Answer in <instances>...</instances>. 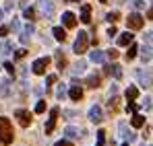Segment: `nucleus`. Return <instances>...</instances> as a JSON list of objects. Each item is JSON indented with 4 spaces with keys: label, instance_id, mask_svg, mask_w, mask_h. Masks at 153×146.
Masks as SVG:
<instances>
[{
    "label": "nucleus",
    "instance_id": "nucleus-47",
    "mask_svg": "<svg viewBox=\"0 0 153 146\" xmlns=\"http://www.w3.org/2000/svg\"><path fill=\"white\" fill-rule=\"evenodd\" d=\"M0 21H2V8H0Z\"/></svg>",
    "mask_w": 153,
    "mask_h": 146
},
{
    "label": "nucleus",
    "instance_id": "nucleus-44",
    "mask_svg": "<svg viewBox=\"0 0 153 146\" xmlns=\"http://www.w3.org/2000/svg\"><path fill=\"white\" fill-rule=\"evenodd\" d=\"M4 35H8V29L6 27H0V37H4Z\"/></svg>",
    "mask_w": 153,
    "mask_h": 146
},
{
    "label": "nucleus",
    "instance_id": "nucleus-20",
    "mask_svg": "<svg viewBox=\"0 0 153 146\" xmlns=\"http://www.w3.org/2000/svg\"><path fill=\"white\" fill-rule=\"evenodd\" d=\"M56 64H58V68L60 70H64L66 68V58H64V54H62V49H56Z\"/></svg>",
    "mask_w": 153,
    "mask_h": 146
},
{
    "label": "nucleus",
    "instance_id": "nucleus-8",
    "mask_svg": "<svg viewBox=\"0 0 153 146\" xmlns=\"http://www.w3.org/2000/svg\"><path fill=\"white\" fill-rule=\"evenodd\" d=\"M103 74H112L116 80L122 78V70H120V66H116V64H105V66H103Z\"/></svg>",
    "mask_w": 153,
    "mask_h": 146
},
{
    "label": "nucleus",
    "instance_id": "nucleus-11",
    "mask_svg": "<svg viewBox=\"0 0 153 146\" xmlns=\"http://www.w3.org/2000/svg\"><path fill=\"white\" fill-rule=\"evenodd\" d=\"M42 10L48 19H52L54 17V0H42Z\"/></svg>",
    "mask_w": 153,
    "mask_h": 146
},
{
    "label": "nucleus",
    "instance_id": "nucleus-28",
    "mask_svg": "<svg viewBox=\"0 0 153 146\" xmlns=\"http://www.w3.org/2000/svg\"><path fill=\"white\" fill-rule=\"evenodd\" d=\"M105 21L108 23H116V21H120V15L118 12H108L105 15Z\"/></svg>",
    "mask_w": 153,
    "mask_h": 146
},
{
    "label": "nucleus",
    "instance_id": "nucleus-50",
    "mask_svg": "<svg viewBox=\"0 0 153 146\" xmlns=\"http://www.w3.org/2000/svg\"><path fill=\"white\" fill-rule=\"evenodd\" d=\"M122 146H128V144H122Z\"/></svg>",
    "mask_w": 153,
    "mask_h": 146
},
{
    "label": "nucleus",
    "instance_id": "nucleus-12",
    "mask_svg": "<svg viewBox=\"0 0 153 146\" xmlns=\"http://www.w3.org/2000/svg\"><path fill=\"white\" fill-rule=\"evenodd\" d=\"M139 56H141V60L147 64V62H151V58H153V49L149 48V45H143V48H139Z\"/></svg>",
    "mask_w": 153,
    "mask_h": 146
},
{
    "label": "nucleus",
    "instance_id": "nucleus-26",
    "mask_svg": "<svg viewBox=\"0 0 153 146\" xmlns=\"http://www.w3.org/2000/svg\"><path fill=\"white\" fill-rule=\"evenodd\" d=\"M85 66H87V64H85L83 60H79V62L75 64V66H73V74H81L83 70H85Z\"/></svg>",
    "mask_w": 153,
    "mask_h": 146
},
{
    "label": "nucleus",
    "instance_id": "nucleus-15",
    "mask_svg": "<svg viewBox=\"0 0 153 146\" xmlns=\"http://www.w3.org/2000/svg\"><path fill=\"white\" fill-rule=\"evenodd\" d=\"M33 33H35V27H33L31 23L25 25V27H23V35H21V43H27V41H29V37H31Z\"/></svg>",
    "mask_w": 153,
    "mask_h": 146
},
{
    "label": "nucleus",
    "instance_id": "nucleus-4",
    "mask_svg": "<svg viewBox=\"0 0 153 146\" xmlns=\"http://www.w3.org/2000/svg\"><path fill=\"white\" fill-rule=\"evenodd\" d=\"M48 66H50V58H37L31 64V70H33V74H44Z\"/></svg>",
    "mask_w": 153,
    "mask_h": 146
},
{
    "label": "nucleus",
    "instance_id": "nucleus-38",
    "mask_svg": "<svg viewBox=\"0 0 153 146\" xmlns=\"http://www.w3.org/2000/svg\"><path fill=\"white\" fill-rule=\"evenodd\" d=\"M4 68H6V72H8V74H13V72H15V66H13L10 62H4Z\"/></svg>",
    "mask_w": 153,
    "mask_h": 146
},
{
    "label": "nucleus",
    "instance_id": "nucleus-41",
    "mask_svg": "<svg viewBox=\"0 0 153 146\" xmlns=\"http://www.w3.org/2000/svg\"><path fill=\"white\" fill-rule=\"evenodd\" d=\"M46 82H48V84H54V82H56V74H50V76L46 78Z\"/></svg>",
    "mask_w": 153,
    "mask_h": 146
},
{
    "label": "nucleus",
    "instance_id": "nucleus-23",
    "mask_svg": "<svg viewBox=\"0 0 153 146\" xmlns=\"http://www.w3.org/2000/svg\"><path fill=\"white\" fill-rule=\"evenodd\" d=\"M118 43H120V45H130V43H132V33H120Z\"/></svg>",
    "mask_w": 153,
    "mask_h": 146
},
{
    "label": "nucleus",
    "instance_id": "nucleus-33",
    "mask_svg": "<svg viewBox=\"0 0 153 146\" xmlns=\"http://www.w3.org/2000/svg\"><path fill=\"white\" fill-rule=\"evenodd\" d=\"M103 142H105V132L100 130V132H97V144L95 146H103Z\"/></svg>",
    "mask_w": 153,
    "mask_h": 146
},
{
    "label": "nucleus",
    "instance_id": "nucleus-10",
    "mask_svg": "<svg viewBox=\"0 0 153 146\" xmlns=\"http://www.w3.org/2000/svg\"><path fill=\"white\" fill-rule=\"evenodd\" d=\"M56 115H58V107H52L50 120L46 123V134H52V130H54V125H56Z\"/></svg>",
    "mask_w": 153,
    "mask_h": 146
},
{
    "label": "nucleus",
    "instance_id": "nucleus-51",
    "mask_svg": "<svg viewBox=\"0 0 153 146\" xmlns=\"http://www.w3.org/2000/svg\"><path fill=\"white\" fill-rule=\"evenodd\" d=\"M141 146H143V144H141Z\"/></svg>",
    "mask_w": 153,
    "mask_h": 146
},
{
    "label": "nucleus",
    "instance_id": "nucleus-40",
    "mask_svg": "<svg viewBox=\"0 0 153 146\" xmlns=\"http://www.w3.org/2000/svg\"><path fill=\"white\" fill-rule=\"evenodd\" d=\"M105 54H108V56H110L112 60H114V58L118 56V51H116V49H105Z\"/></svg>",
    "mask_w": 153,
    "mask_h": 146
},
{
    "label": "nucleus",
    "instance_id": "nucleus-30",
    "mask_svg": "<svg viewBox=\"0 0 153 146\" xmlns=\"http://www.w3.org/2000/svg\"><path fill=\"white\" fill-rule=\"evenodd\" d=\"M23 17H25V19H29V21H33V17H35V8H31V6H29V8H25V10H23Z\"/></svg>",
    "mask_w": 153,
    "mask_h": 146
},
{
    "label": "nucleus",
    "instance_id": "nucleus-3",
    "mask_svg": "<svg viewBox=\"0 0 153 146\" xmlns=\"http://www.w3.org/2000/svg\"><path fill=\"white\" fill-rule=\"evenodd\" d=\"M87 45H89V37H87L85 31H81V33L76 35V39H75L73 51H75V54H85V51H87Z\"/></svg>",
    "mask_w": 153,
    "mask_h": 146
},
{
    "label": "nucleus",
    "instance_id": "nucleus-27",
    "mask_svg": "<svg viewBox=\"0 0 153 146\" xmlns=\"http://www.w3.org/2000/svg\"><path fill=\"white\" fill-rule=\"evenodd\" d=\"M137 54H139V45H134V43H130V49L126 51V58H128V60H132V58H134Z\"/></svg>",
    "mask_w": 153,
    "mask_h": 146
},
{
    "label": "nucleus",
    "instance_id": "nucleus-46",
    "mask_svg": "<svg viewBox=\"0 0 153 146\" xmlns=\"http://www.w3.org/2000/svg\"><path fill=\"white\" fill-rule=\"evenodd\" d=\"M147 19H149V21H153V8L149 10V12H147Z\"/></svg>",
    "mask_w": 153,
    "mask_h": 146
},
{
    "label": "nucleus",
    "instance_id": "nucleus-43",
    "mask_svg": "<svg viewBox=\"0 0 153 146\" xmlns=\"http://www.w3.org/2000/svg\"><path fill=\"white\" fill-rule=\"evenodd\" d=\"M54 146H71V142H68V140H58Z\"/></svg>",
    "mask_w": 153,
    "mask_h": 146
},
{
    "label": "nucleus",
    "instance_id": "nucleus-39",
    "mask_svg": "<svg viewBox=\"0 0 153 146\" xmlns=\"http://www.w3.org/2000/svg\"><path fill=\"white\" fill-rule=\"evenodd\" d=\"M108 37H110V39L116 37V27H110V29H108Z\"/></svg>",
    "mask_w": 153,
    "mask_h": 146
},
{
    "label": "nucleus",
    "instance_id": "nucleus-2",
    "mask_svg": "<svg viewBox=\"0 0 153 146\" xmlns=\"http://www.w3.org/2000/svg\"><path fill=\"white\" fill-rule=\"evenodd\" d=\"M134 78L139 80V84H141L143 89H149L153 84V76L147 72L145 68H137V70H134Z\"/></svg>",
    "mask_w": 153,
    "mask_h": 146
},
{
    "label": "nucleus",
    "instance_id": "nucleus-16",
    "mask_svg": "<svg viewBox=\"0 0 153 146\" xmlns=\"http://www.w3.org/2000/svg\"><path fill=\"white\" fill-rule=\"evenodd\" d=\"M91 62H95V64H103V60H105V51L102 49H95V51H91Z\"/></svg>",
    "mask_w": 153,
    "mask_h": 146
},
{
    "label": "nucleus",
    "instance_id": "nucleus-45",
    "mask_svg": "<svg viewBox=\"0 0 153 146\" xmlns=\"http://www.w3.org/2000/svg\"><path fill=\"white\" fill-rule=\"evenodd\" d=\"M145 41H147V43H149V41H153V31H151V33H147V35H145Z\"/></svg>",
    "mask_w": 153,
    "mask_h": 146
},
{
    "label": "nucleus",
    "instance_id": "nucleus-49",
    "mask_svg": "<svg viewBox=\"0 0 153 146\" xmlns=\"http://www.w3.org/2000/svg\"><path fill=\"white\" fill-rule=\"evenodd\" d=\"M100 2H105V0H100Z\"/></svg>",
    "mask_w": 153,
    "mask_h": 146
},
{
    "label": "nucleus",
    "instance_id": "nucleus-37",
    "mask_svg": "<svg viewBox=\"0 0 153 146\" xmlns=\"http://www.w3.org/2000/svg\"><path fill=\"white\" fill-rule=\"evenodd\" d=\"M25 54H27V49H17V51H15V58H17V60H21Z\"/></svg>",
    "mask_w": 153,
    "mask_h": 146
},
{
    "label": "nucleus",
    "instance_id": "nucleus-1",
    "mask_svg": "<svg viewBox=\"0 0 153 146\" xmlns=\"http://www.w3.org/2000/svg\"><path fill=\"white\" fill-rule=\"evenodd\" d=\"M13 142V125L6 117H0V146Z\"/></svg>",
    "mask_w": 153,
    "mask_h": 146
},
{
    "label": "nucleus",
    "instance_id": "nucleus-48",
    "mask_svg": "<svg viewBox=\"0 0 153 146\" xmlns=\"http://www.w3.org/2000/svg\"><path fill=\"white\" fill-rule=\"evenodd\" d=\"M66 2H76V0H66Z\"/></svg>",
    "mask_w": 153,
    "mask_h": 146
},
{
    "label": "nucleus",
    "instance_id": "nucleus-42",
    "mask_svg": "<svg viewBox=\"0 0 153 146\" xmlns=\"http://www.w3.org/2000/svg\"><path fill=\"white\" fill-rule=\"evenodd\" d=\"M143 107H145V109H151V99H149V97L143 101Z\"/></svg>",
    "mask_w": 153,
    "mask_h": 146
},
{
    "label": "nucleus",
    "instance_id": "nucleus-35",
    "mask_svg": "<svg viewBox=\"0 0 153 146\" xmlns=\"http://www.w3.org/2000/svg\"><path fill=\"white\" fill-rule=\"evenodd\" d=\"M56 95H58V99H64V95H66V89H64V84H58V91H56Z\"/></svg>",
    "mask_w": 153,
    "mask_h": 146
},
{
    "label": "nucleus",
    "instance_id": "nucleus-36",
    "mask_svg": "<svg viewBox=\"0 0 153 146\" xmlns=\"http://www.w3.org/2000/svg\"><path fill=\"white\" fill-rule=\"evenodd\" d=\"M21 29V25H19V19H13L10 21V31H19Z\"/></svg>",
    "mask_w": 153,
    "mask_h": 146
},
{
    "label": "nucleus",
    "instance_id": "nucleus-13",
    "mask_svg": "<svg viewBox=\"0 0 153 146\" xmlns=\"http://www.w3.org/2000/svg\"><path fill=\"white\" fill-rule=\"evenodd\" d=\"M118 134H120L124 140H128V142H134V134L128 130V125H124V123H120V128H118Z\"/></svg>",
    "mask_w": 153,
    "mask_h": 146
},
{
    "label": "nucleus",
    "instance_id": "nucleus-17",
    "mask_svg": "<svg viewBox=\"0 0 153 146\" xmlns=\"http://www.w3.org/2000/svg\"><path fill=\"white\" fill-rule=\"evenodd\" d=\"M85 84H87L89 89H97V87H100V74H89L87 80H85Z\"/></svg>",
    "mask_w": 153,
    "mask_h": 146
},
{
    "label": "nucleus",
    "instance_id": "nucleus-5",
    "mask_svg": "<svg viewBox=\"0 0 153 146\" xmlns=\"http://www.w3.org/2000/svg\"><path fill=\"white\" fill-rule=\"evenodd\" d=\"M143 23H145V19H143L139 12H130V15H128V19H126L128 29H141Z\"/></svg>",
    "mask_w": 153,
    "mask_h": 146
},
{
    "label": "nucleus",
    "instance_id": "nucleus-18",
    "mask_svg": "<svg viewBox=\"0 0 153 146\" xmlns=\"http://www.w3.org/2000/svg\"><path fill=\"white\" fill-rule=\"evenodd\" d=\"M10 84H13L10 78H4V80L0 82V95H2V97H8V95H10Z\"/></svg>",
    "mask_w": 153,
    "mask_h": 146
},
{
    "label": "nucleus",
    "instance_id": "nucleus-9",
    "mask_svg": "<svg viewBox=\"0 0 153 146\" xmlns=\"http://www.w3.org/2000/svg\"><path fill=\"white\" fill-rule=\"evenodd\" d=\"M68 95H71L73 101H81V99H83V89L79 87V82H73V87H71Z\"/></svg>",
    "mask_w": 153,
    "mask_h": 146
},
{
    "label": "nucleus",
    "instance_id": "nucleus-14",
    "mask_svg": "<svg viewBox=\"0 0 153 146\" xmlns=\"http://www.w3.org/2000/svg\"><path fill=\"white\" fill-rule=\"evenodd\" d=\"M62 25L68 27V29H73V27L76 25V17L73 15V12H64V15H62Z\"/></svg>",
    "mask_w": 153,
    "mask_h": 146
},
{
    "label": "nucleus",
    "instance_id": "nucleus-29",
    "mask_svg": "<svg viewBox=\"0 0 153 146\" xmlns=\"http://www.w3.org/2000/svg\"><path fill=\"white\" fill-rule=\"evenodd\" d=\"M118 101H120V99H110V103H108V109H110L112 113H116V111H118Z\"/></svg>",
    "mask_w": 153,
    "mask_h": 146
},
{
    "label": "nucleus",
    "instance_id": "nucleus-32",
    "mask_svg": "<svg viewBox=\"0 0 153 146\" xmlns=\"http://www.w3.org/2000/svg\"><path fill=\"white\" fill-rule=\"evenodd\" d=\"M46 111V101H37L35 103V113H44Z\"/></svg>",
    "mask_w": 153,
    "mask_h": 146
},
{
    "label": "nucleus",
    "instance_id": "nucleus-7",
    "mask_svg": "<svg viewBox=\"0 0 153 146\" xmlns=\"http://www.w3.org/2000/svg\"><path fill=\"white\" fill-rule=\"evenodd\" d=\"M89 120H91L93 123H100L103 120V111H102L100 105H93V107L89 109Z\"/></svg>",
    "mask_w": 153,
    "mask_h": 146
},
{
    "label": "nucleus",
    "instance_id": "nucleus-21",
    "mask_svg": "<svg viewBox=\"0 0 153 146\" xmlns=\"http://www.w3.org/2000/svg\"><path fill=\"white\" fill-rule=\"evenodd\" d=\"M64 134H66V138H68V140H76V138H81L79 130H76V128H73V125H68V128L64 130Z\"/></svg>",
    "mask_w": 153,
    "mask_h": 146
},
{
    "label": "nucleus",
    "instance_id": "nucleus-34",
    "mask_svg": "<svg viewBox=\"0 0 153 146\" xmlns=\"http://www.w3.org/2000/svg\"><path fill=\"white\" fill-rule=\"evenodd\" d=\"M130 4H132V8H134V10H141V8H145V2H143V0H132Z\"/></svg>",
    "mask_w": 153,
    "mask_h": 146
},
{
    "label": "nucleus",
    "instance_id": "nucleus-6",
    "mask_svg": "<svg viewBox=\"0 0 153 146\" xmlns=\"http://www.w3.org/2000/svg\"><path fill=\"white\" fill-rule=\"evenodd\" d=\"M15 117H17V122L21 123L23 128H27V125L31 123V113L25 111V109H17V111H15Z\"/></svg>",
    "mask_w": 153,
    "mask_h": 146
},
{
    "label": "nucleus",
    "instance_id": "nucleus-19",
    "mask_svg": "<svg viewBox=\"0 0 153 146\" xmlns=\"http://www.w3.org/2000/svg\"><path fill=\"white\" fill-rule=\"evenodd\" d=\"M81 21L85 25L91 21V6L89 4H83V8H81Z\"/></svg>",
    "mask_w": 153,
    "mask_h": 146
},
{
    "label": "nucleus",
    "instance_id": "nucleus-31",
    "mask_svg": "<svg viewBox=\"0 0 153 146\" xmlns=\"http://www.w3.org/2000/svg\"><path fill=\"white\" fill-rule=\"evenodd\" d=\"M2 54H4V56L13 54V43H10V41H4V43H2Z\"/></svg>",
    "mask_w": 153,
    "mask_h": 146
},
{
    "label": "nucleus",
    "instance_id": "nucleus-24",
    "mask_svg": "<svg viewBox=\"0 0 153 146\" xmlns=\"http://www.w3.org/2000/svg\"><path fill=\"white\" fill-rule=\"evenodd\" d=\"M52 33H54V39H58V41H64V39H66V31H64L62 27H54Z\"/></svg>",
    "mask_w": 153,
    "mask_h": 146
},
{
    "label": "nucleus",
    "instance_id": "nucleus-22",
    "mask_svg": "<svg viewBox=\"0 0 153 146\" xmlns=\"http://www.w3.org/2000/svg\"><path fill=\"white\" fill-rule=\"evenodd\" d=\"M130 125H132V128H143V125H145V117L139 115V113H134L132 120H130Z\"/></svg>",
    "mask_w": 153,
    "mask_h": 146
},
{
    "label": "nucleus",
    "instance_id": "nucleus-25",
    "mask_svg": "<svg viewBox=\"0 0 153 146\" xmlns=\"http://www.w3.org/2000/svg\"><path fill=\"white\" fill-rule=\"evenodd\" d=\"M124 95H126V99H130V101H134V99H137V95H139V91H137V87H128Z\"/></svg>",
    "mask_w": 153,
    "mask_h": 146
}]
</instances>
